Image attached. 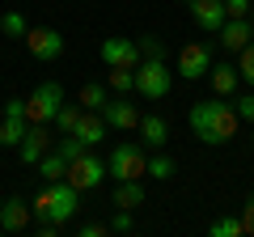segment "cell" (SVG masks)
Wrapping results in <instances>:
<instances>
[{
	"label": "cell",
	"mask_w": 254,
	"mask_h": 237,
	"mask_svg": "<svg viewBox=\"0 0 254 237\" xmlns=\"http://www.w3.org/2000/svg\"><path fill=\"white\" fill-rule=\"evenodd\" d=\"M237 123H242V118H237L233 102H225V98L195 102V110H190V131H195L203 144H225V140H233Z\"/></svg>",
	"instance_id": "cell-1"
},
{
	"label": "cell",
	"mask_w": 254,
	"mask_h": 237,
	"mask_svg": "<svg viewBox=\"0 0 254 237\" xmlns=\"http://www.w3.org/2000/svg\"><path fill=\"white\" fill-rule=\"evenodd\" d=\"M81 212V191H76L68 178H60V182H47L43 195H34V216L38 220H55V225H68V220Z\"/></svg>",
	"instance_id": "cell-2"
},
{
	"label": "cell",
	"mask_w": 254,
	"mask_h": 237,
	"mask_svg": "<svg viewBox=\"0 0 254 237\" xmlns=\"http://www.w3.org/2000/svg\"><path fill=\"white\" fill-rule=\"evenodd\" d=\"M170 85H174V76H170V68H165V59H140L136 64V93L140 98L161 102L165 93H170Z\"/></svg>",
	"instance_id": "cell-3"
},
{
	"label": "cell",
	"mask_w": 254,
	"mask_h": 237,
	"mask_svg": "<svg viewBox=\"0 0 254 237\" xmlns=\"http://www.w3.org/2000/svg\"><path fill=\"white\" fill-rule=\"evenodd\" d=\"M106 174L115 178V182H123V178H144L148 174L144 144H119L115 153L106 157Z\"/></svg>",
	"instance_id": "cell-4"
},
{
	"label": "cell",
	"mask_w": 254,
	"mask_h": 237,
	"mask_svg": "<svg viewBox=\"0 0 254 237\" xmlns=\"http://www.w3.org/2000/svg\"><path fill=\"white\" fill-rule=\"evenodd\" d=\"M60 106H64V85L43 81V85L26 98V118H30V123H55Z\"/></svg>",
	"instance_id": "cell-5"
},
{
	"label": "cell",
	"mask_w": 254,
	"mask_h": 237,
	"mask_svg": "<svg viewBox=\"0 0 254 237\" xmlns=\"http://www.w3.org/2000/svg\"><path fill=\"white\" fill-rule=\"evenodd\" d=\"M26 51L34 55L38 64H51V59L64 55V34L51 30V26H30L26 30Z\"/></svg>",
	"instance_id": "cell-6"
},
{
	"label": "cell",
	"mask_w": 254,
	"mask_h": 237,
	"mask_svg": "<svg viewBox=\"0 0 254 237\" xmlns=\"http://www.w3.org/2000/svg\"><path fill=\"white\" fill-rule=\"evenodd\" d=\"M64 178H68L76 191H93V186H102V178H106V161H98L93 153H81L72 165H68Z\"/></svg>",
	"instance_id": "cell-7"
},
{
	"label": "cell",
	"mask_w": 254,
	"mask_h": 237,
	"mask_svg": "<svg viewBox=\"0 0 254 237\" xmlns=\"http://www.w3.org/2000/svg\"><path fill=\"white\" fill-rule=\"evenodd\" d=\"M47 153H51V131H47V123H30V127H26V140L17 144L21 165H38Z\"/></svg>",
	"instance_id": "cell-8"
},
{
	"label": "cell",
	"mask_w": 254,
	"mask_h": 237,
	"mask_svg": "<svg viewBox=\"0 0 254 237\" xmlns=\"http://www.w3.org/2000/svg\"><path fill=\"white\" fill-rule=\"evenodd\" d=\"M212 68V51L203 43H187L178 51V76H187V81H199V76H208Z\"/></svg>",
	"instance_id": "cell-9"
},
{
	"label": "cell",
	"mask_w": 254,
	"mask_h": 237,
	"mask_svg": "<svg viewBox=\"0 0 254 237\" xmlns=\"http://www.w3.org/2000/svg\"><path fill=\"white\" fill-rule=\"evenodd\" d=\"M102 64L106 68H136L140 64L136 38H106V43H102Z\"/></svg>",
	"instance_id": "cell-10"
},
{
	"label": "cell",
	"mask_w": 254,
	"mask_h": 237,
	"mask_svg": "<svg viewBox=\"0 0 254 237\" xmlns=\"http://www.w3.org/2000/svg\"><path fill=\"white\" fill-rule=\"evenodd\" d=\"M102 118H106V127H119V131H131V127H140V110L127 102V93L123 98H106V106L98 110Z\"/></svg>",
	"instance_id": "cell-11"
},
{
	"label": "cell",
	"mask_w": 254,
	"mask_h": 237,
	"mask_svg": "<svg viewBox=\"0 0 254 237\" xmlns=\"http://www.w3.org/2000/svg\"><path fill=\"white\" fill-rule=\"evenodd\" d=\"M190 17H195L199 30L220 34V26L229 21V9H225V0H190Z\"/></svg>",
	"instance_id": "cell-12"
},
{
	"label": "cell",
	"mask_w": 254,
	"mask_h": 237,
	"mask_svg": "<svg viewBox=\"0 0 254 237\" xmlns=\"http://www.w3.org/2000/svg\"><path fill=\"white\" fill-rule=\"evenodd\" d=\"M30 220H34V208H30L26 199H17V195H13V199L0 203V229H4V233H26Z\"/></svg>",
	"instance_id": "cell-13"
},
{
	"label": "cell",
	"mask_w": 254,
	"mask_h": 237,
	"mask_svg": "<svg viewBox=\"0 0 254 237\" xmlns=\"http://www.w3.org/2000/svg\"><path fill=\"white\" fill-rule=\"evenodd\" d=\"M250 38H254V21L250 17H229L225 26H220V43H225V51H242Z\"/></svg>",
	"instance_id": "cell-14"
},
{
	"label": "cell",
	"mask_w": 254,
	"mask_h": 237,
	"mask_svg": "<svg viewBox=\"0 0 254 237\" xmlns=\"http://www.w3.org/2000/svg\"><path fill=\"white\" fill-rule=\"evenodd\" d=\"M76 140H81L85 148H98L102 140H106V118L98 115V110H85L81 115V123H76V131H72Z\"/></svg>",
	"instance_id": "cell-15"
},
{
	"label": "cell",
	"mask_w": 254,
	"mask_h": 237,
	"mask_svg": "<svg viewBox=\"0 0 254 237\" xmlns=\"http://www.w3.org/2000/svg\"><path fill=\"white\" fill-rule=\"evenodd\" d=\"M208 76H212V89H216V98H233V93H237V81H242L233 64H212Z\"/></svg>",
	"instance_id": "cell-16"
},
{
	"label": "cell",
	"mask_w": 254,
	"mask_h": 237,
	"mask_svg": "<svg viewBox=\"0 0 254 237\" xmlns=\"http://www.w3.org/2000/svg\"><path fill=\"white\" fill-rule=\"evenodd\" d=\"M140 140L153 148H161L165 140H170V123H165L161 115H140Z\"/></svg>",
	"instance_id": "cell-17"
},
{
	"label": "cell",
	"mask_w": 254,
	"mask_h": 237,
	"mask_svg": "<svg viewBox=\"0 0 254 237\" xmlns=\"http://www.w3.org/2000/svg\"><path fill=\"white\" fill-rule=\"evenodd\" d=\"M144 203V186H140V178H123V182H115V208H140Z\"/></svg>",
	"instance_id": "cell-18"
},
{
	"label": "cell",
	"mask_w": 254,
	"mask_h": 237,
	"mask_svg": "<svg viewBox=\"0 0 254 237\" xmlns=\"http://www.w3.org/2000/svg\"><path fill=\"white\" fill-rule=\"evenodd\" d=\"M26 127H30L26 118H9V115H4V118H0V144H4V148H17L21 140H26Z\"/></svg>",
	"instance_id": "cell-19"
},
{
	"label": "cell",
	"mask_w": 254,
	"mask_h": 237,
	"mask_svg": "<svg viewBox=\"0 0 254 237\" xmlns=\"http://www.w3.org/2000/svg\"><path fill=\"white\" fill-rule=\"evenodd\" d=\"M38 174H43L47 182H60L64 174H68V161H64V157H60V153H47V157H43V161H38Z\"/></svg>",
	"instance_id": "cell-20"
},
{
	"label": "cell",
	"mask_w": 254,
	"mask_h": 237,
	"mask_svg": "<svg viewBox=\"0 0 254 237\" xmlns=\"http://www.w3.org/2000/svg\"><path fill=\"white\" fill-rule=\"evenodd\" d=\"M208 233L212 237H242L246 225H242V216H220V220H212V225H208Z\"/></svg>",
	"instance_id": "cell-21"
},
{
	"label": "cell",
	"mask_w": 254,
	"mask_h": 237,
	"mask_svg": "<svg viewBox=\"0 0 254 237\" xmlns=\"http://www.w3.org/2000/svg\"><path fill=\"white\" fill-rule=\"evenodd\" d=\"M106 85H110L115 93H131V89H136V68H110Z\"/></svg>",
	"instance_id": "cell-22"
},
{
	"label": "cell",
	"mask_w": 254,
	"mask_h": 237,
	"mask_svg": "<svg viewBox=\"0 0 254 237\" xmlns=\"http://www.w3.org/2000/svg\"><path fill=\"white\" fill-rule=\"evenodd\" d=\"M85 106H60V115H55V127H60V136H72L76 123H81Z\"/></svg>",
	"instance_id": "cell-23"
},
{
	"label": "cell",
	"mask_w": 254,
	"mask_h": 237,
	"mask_svg": "<svg viewBox=\"0 0 254 237\" xmlns=\"http://www.w3.org/2000/svg\"><path fill=\"white\" fill-rule=\"evenodd\" d=\"M237 76L254 89V43H246L242 51H237Z\"/></svg>",
	"instance_id": "cell-24"
},
{
	"label": "cell",
	"mask_w": 254,
	"mask_h": 237,
	"mask_svg": "<svg viewBox=\"0 0 254 237\" xmlns=\"http://www.w3.org/2000/svg\"><path fill=\"white\" fill-rule=\"evenodd\" d=\"M81 106L85 110H102L106 106V85H81Z\"/></svg>",
	"instance_id": "cell-25"
},
{
	"label": "cell",
	"mask_w": 254,
	"mask_h": 237,
	"mask_svg": "<svg viewBox=\"0 0 254 237\" xmlns=\"http://www.w3.org/2000/svg\"><path fill=\"white\" fill-rule=\"evenodd\" d=\"M170 174H174V161H170V157H165V153L148 157V178H157V182H165Z\"/></svg>",
	"instance_id": "cell-26"
},
{
	"label": "cell",
	"mask_w": 254,
	"mask_h": 237,
	"mask_svg": "<svg viewBox=\"0 0 254 237\" xmlns=\"http://www.w3.org/2000/svg\"><path fill=\"white\" fill-rule=\"evenodd\" d=\"M0 30H4V34L9 38H26V17H21V13H4V17H0Z\"/></svg>",
	"instance_id": "cell-27"
},
{
	"label": "cell",
	"mask_w": 254,
	"mask_h": 237,
	"mask_svg": "<svg viewBox=\"0 0 254 237\" xmlns=\"http://www.w3.org/2000/svg\"><path fill=\"white\" fill-rule=\"evenodd\" d=\"M136 47H140V59H165V43H161V38H153V34H144Z\"/></svg>",
	"instance_id": "cell-28"
},
{
	"label": "cell",
	"mask_w": 254,
	"mask_h": 237,
	"mask_svg": "<svg viewBox=\"0 0 254 237\" xmlns=\"http://www.w3.org/2000/svg\"><path fill=\"white\" fill-rule=\"evenodd\" d=\"M55 153H60L64 161L72 165L76 157H81V153H89V148H85V144H81V140H76V136H64V140H60V148H55Z\"/></svg>",
	"instance_id": "cell-29"
},
{
	"label": "cell",
	"mask_w": 254,
	"mask_h": 237,
	"mask_svg": "<svg viewBox=\"0 0 254 237\" xmlns=\"http://www.w3.org/2000/svg\"><path fill=\"white\" fill-rule=\"evenodd\" d=\"M233 110H237L242 123H254V93H242V98L233 102Z\"/></svg>",
	"instance_id": "cell-30"
},
{
	"label": "cell",
	"mask_w": 254,
	"mask_h": 237,
	"mask_svg": "<svg viewBox=\"0 0 254 237\" xmlns=\"http://www.w3.org/2000/svg\"><path fill=\"white\" fill-rule=\"evenodd\" d=\"M110 233H131V208H119L110 216Z\"/></svg>",
	"instance_id": "cell-31"
},
{
	"label": "cell",
	"mask_w": 254,
	"mask_h": 237,
	"mask_svg": "<svg viewBox=\"0 0 254 237\" xmlns=\"http://www.w3.org/2000/svg\"><path fill=\"white\" fill-rule=\"evenodd\" d=\"M76 233H81V237H106L110 225H102V220H85V225H76Z\"/></svg>",
	"instance_id": "cell-32"
},
{
	"label": "cell",
	"mask_w": 254,
	"mask_h": 237,
	"mask_svg": "<svg viewBox=\"0 0 254 237\" xmlns=\"http://www.w3.org/2000/svg\"><path fill=\"white\" fill-rule=\"evenodd\" d=\"M4 115H9V118H26V102H21V98H9V102H4ZM26 123H30V118H26Z\"/></svg>",
	"instance_id": "cell-33"
},
{
	"label": "cell",
	"mask_w": 254,
	"mask_h": 237,
	"mask_svg": "<svg viewBox=\"0 0 254 237\" xmlns=\"http://www.w3.org/2000/svg\"><path fill=\"white\" fill-rule=\"evenodd\" d=\"M250 4H254V0H225L229 17H246V13H250Z\"/></svg>",
	"instance_id": "cell-34"
},
{
	"label": "cell",
	"mask_w": 254,
	"mask_h": 237,
	"mask_svg": "<svg viewBox=\"0 0 254 237\" xmlns=\"http://www.w3.org/2000/svg\"><path fill=\"white\" fill-rule=\"evenodd\" d=\"M242 225H246V233H254V195H250V203L242 208Z\"/></svg>",
	"instance_id": "cell-35"
},
{
	"label": "cell",
	"mask_w": 254,
	"mask_h": 237,
	"mask_svg": "<svg viewBox=\"0 0 254 237\" xmlns=\"http://www.w3.org/2000/svg\"><path fill=\"white\" fill-rule=\"evenodd\" d=\"M250 21H254V4H250Z\"/></svg>",
	"instance_id": "cell-36"
},
{
	"label": "cell",
	"mask_w": 254,
	"mask_h": 237,
	"mask_svg": "<svg viewBox=\"0 0 254 237\" xmlns=\"http://www.w3.org/2000/svg\"><path fill=\"white\" fill-rule=\"evenodd\" d=\"M250 148H254V140H250Z\"/></svg>",
	"instance_id": "cell-37"
}]
</instances>
